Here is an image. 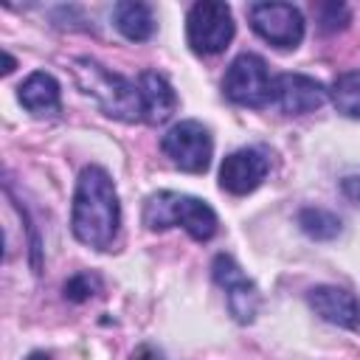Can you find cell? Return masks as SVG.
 I'll return each mask as SVG.
<instances>
[{"instance_id":"1","label":"cell","mask_w":360,"mask_h":360,"mask_svg":"<svg viewBox=\"0 0 360 360\" xmlns=\"http://www.w3.org/2000/svg\"><path fill=\"white\" fill-rule=\"evenodd\" d=\"M121 225V202L110 174L101 166H84L76 191H73V211L70 228L82 245L96 250H107Z\"/></svg>"},{"instance_id":"2","label":"cell","mask_w":360,"mask_h":360,"mask_svg":"<svg viewBox=\"0 0 360 360\" xmlns=\"http://www.w3.org/2000/svg\"><path fill=\"white\" fill-rule=\"evenodd\" d=\"M73 73L79 87L96 98V104L118 121H143V98H141V87L138 82H129L112 70H107L104 65H98L90 56H79L73 62Z\"/></svg>"},{"instance_id":"3","label":"cell","mask_w":360,"mask_h":360,"mask_svg":"<svg viewBox=\"0 0 360 360\" xmlns=\"http://www.w3.org/2000/svg\"><path fill=\"white\" fill-rule=\"evenodd\" d=\"M143 225L149 231L180 225L191 239L208 242L217 233V214L200 197L180 191H158L143 202Z\"/></svg>"},{"instance_id":"4","label":"cell","mask_w":360,"mask_h":360,"mask_svg":"<svg viewBox=\"0 0 360 360\" xmlns=\"http://www.w3.org/2000/svg\"><path fill=\"white\" fill-rule=\"evenodd\" d=\"M276 79L267 70V62L256 53H239L222 79V93L239 107H267L273 101Z\"/></svg>"},{"instance_id":"5","label":"cell","mask_w":360,"mask_h":360,"mask_svg":"<svg viewBox=\"0 0 360 360\" xmlns=\"http://www.w3.org/2000/svg\"><path fill=\"white\" fill-rule=\"evenodd\" d=\"M186 39L194 53L200 56H214L228 48L233 39V17L225 3L217 0H202L188 8L186 17Z\"/></svg>"},{"instance_id":"6","label":"cell","mask_w":360,"mask_h":360,"mask_svg":"<svg viewBox=\"0 0 360 360\" xmlns=\"http://www.w3.org/2000/svg\"><path fill=\"white\" fill-rule=\"evenodd\" d=\"M160 149L166 152V158L191 174H200L208 169L211 163V152H214V141L211 132L200 124V121H180L174 127H169V132L160 138Z\"/></svg>"},{"instance_id":"7","label":"cell","mask_w":360,"mask_h":360,"mask_svg":"<svg viewBox=\"0 0 360 360\" xmlns=\"http://www.w3.org/2000/svg\"><path fill=\"white\" fill-rule=\"evenodd\" d=\"M248 17L253 31L276 48H295L304 39V14L290 3H250Z\"/></svg>"},{"instance_id":"8","label":"cell","mask_w":360,"mask_h":360,"mask_svg":"<svg viewBox=\"0 0 360 360\" xmlns=\"http://www.w3.org/2000/svg\"><path fill=\"white\" fill-rule=\"evenodd\" d=\"M211 273H214V281L225 290V301H228L231 315L239 323H250L256 318V312H259V290H256V284L242 273V267L228 253L214 256Z\"/></svg>"},{"instance_id":"9","label":"cell","mask_w":360,"mask_h":360,"mask_svg":"<svg viewBox=\"0 0 360 360\" xmlns=\"http://www.w3.org/2000/svg\"><path fill=\"white\" fill-rule=\"evenodd\" d=\"M267 169H270V163H267L264 152H259L253 146L236 149L219 166V186H222V191L236 194V197L250 194L253 188L262 186V180L267 177Z\"/></svg>"},{"instance_id":"10","label":"cell","mask_w":360,"mask_h":360,"mask_svg":"<svg viewBox=\"0 0 360 360\" xmlns=\"http://www.w3.org/2000/svg\"><path fill=\"white\" fill-rule=\"evenodd\" d=\"M273 101L287 115H304L326 101V87L304 73H281L273 87Z\"/></svg>"},{"instance_id":"11","label":"cell","mask_w":360,"mask_h":360,"mask_svg":"<svg viewBox=\"0 0 360 360\" xmlns=\"http://www.w3.org/2000/svg\"><path fill=\"white\" fill-rule=\"evenodd\" d=\"M309 307L326 323H335L343 329H360V304L343 287H332V284L312 287L309 290Z\"/></svg>"},{"instance_id":"12","label":"cell","mask_w":360,"mask_h":360,"mask_svg":"<svg viewBox=\"0 0 360 360\" xmlns=\"http://www.w3.org/2000/svg\"><path fill=\"white\" fill-rule=\"evenodd\" d=\"M20 104L37 115V118H51L59 112L62 98H59V82L45 73V70H34L22 84H20Z\"/></svg>"},{"instance_id":"13","label":"cell","mask_w":360,"mask_h":360,"mask_svg":"<svg viewBox=\"0 0 360 360\" xmlns=\"http://www.w3.org/2000/svg\"><path fill=\"white\" fill-rule=\"evenodd\" d=\"M141 98H143V121L146 124H160L177 110V96L174 87L155 70H143L138 76Z\"/></svg>"},{"instance_id":"14","label":"cell","mask_w":360,"mask_h":360,"mask_svg":"<svg viewBox=\"0 0 360 360\" xmlns=\"http://www.w3.org/2000/svg\"><path fill=\"white\" fill-rule=\"evenodd\" d=\"M112 22L115 28L132 39V42H143L155 34V14L149 3H138V0H124L112 8Z\"/></svg>"},{"instance_id":"15","label":"cell","mask_w":360,"mask_h":360,"mask_svg":"<svg viewBox=\"0 0 360 360\" xmlns=\"http://www.w3.org/2000/svg\"><path fill=\"white\" fill-rule=\"evenodd\" d=\"M332 104L346 118H360V70H346L332 82Z\"/></svg>"},{"instance_id":"16","label":"cell","mask_w":360,"mask_h":360,"mask_svg":"<svg viewBox=\"0 0 360 360\" xmlns=\"http://www.w3.org/2000/svg\"><path fill=\"white\" fill-rule=\"evenodd\" d=\"M298 225L312 239H335L340 233V219L323 208H304L298 214Z\"/></svg>"},{"instance_id":"17","label":"cell","mask_w":360,"mask_h":360,"mask_svg":"<svg viewBox=\"0 0 360 360\" xmlns=\"http://www.w3.org/2000/svg\"><path fill=\"white\" fill-rule=\"evenodd\" d=\"M98 278L96 276H90V273H79V276H73L68 284H65V298L68 301H87L90 295H96L98 292Z\"/></svg>"},{"instance_id":"18","label":"cell","mask_w":360,"mask_h":360,"mask_svg":"<svg viewBox=\"0 0 360 360\" xmlns=\"http://www.w3.org/2000/svg\"><path fill=\"white\" fill-rule=\"evenodd\" d=\"M318 17L323 31H338L349 22V8L340 3H326V6H318Z\"/></svg>"},{"instance_id":"19","label":"cell","mask_w":360,"mask_h":360,"mask_svg":"<svg viewBox=\"0 0 360 360\" xmlns=\"http://www.w3.org/2000/svg\"><path fill=\"white\" fill-rule=\"evenodd\" d=\"M3 59H6V68H3V73H11V70H14V59H11L8 53H3Z\"/></svg>"},{"instance_id":"20","label":"cell","mask_w":360,"mask_h":360,"mask_svg":"<svg viewBox=\"0 0 360 360\" xmlns=\"http://www.w3.org/2000/svg\"><path fill=\"white\" fill-rule=\"evenodd\" d=\"M25 360H51V357H48L45 352H34V354H28Z\"/></svg>"}]
</instances>
